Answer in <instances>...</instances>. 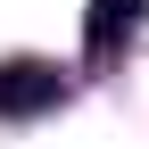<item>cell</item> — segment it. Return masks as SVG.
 <instances>
[{"instance_id":"6da1fadb","label":"cell","mask_w":149,"mask_h":149,"mask_svg":"<svg viewBox=\"0 0 149 149\" xmlns=\"http://www.w3.org/2000/svg\"><path fill=\"white\" fill-rule=\"evenodd\" d=\"M66 100V74L50 58H8L0 66V116H50Z\"/></svg>"},{"instance_id":"7a4b0ae2","label":"cell","mask_w":149,"mask_h":149,"mask_svg":"<svg viewBox=\"0 0 149 149\" xmlns=\"http://www.w3.org/2000/svg\"><path fill=\"white\" fill-rule=\"evenodd\" d=\"M141 17H149V0H100L91 25H83V50H91V58H116V42H133Z\"/></svg>"}]
</instances>
